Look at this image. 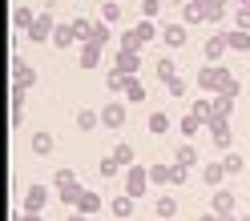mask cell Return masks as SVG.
<instances>
[{"label":"cell","mask_w":250,"mask_h":221,"mask_svg":"<svg viewBox=\"0 0 250 221\" xmlns=\"http://www.w3.org/2000/svg\"><path fill=\"white\" fill-rule=\"evenodd\" d=\"M194 85H198V92H206V97H218V92H234V97H238V92H242V81L226 65H206V60L198 65Z\"/></svg>","instance_id":"6da1fadb"},{"label":"cell","mask_w":250,"mask_h":221,"mask_svg":"<svg viewBox=\"0 0 250 221\" xmlns=\"http://www.w3.org/2000/svg\"><path fill=\"white\" fill-rule=\"evenodd\" d=\"M49 201H53V189L41 185V181H33V185L21 189V209L24 213H44V205H49Z\"/></svg>","instance_id":"7a4b0ae2"},{"label":"cell","mask_w":250,"mask_h":221,"mask_svg":"<svg viewBox=\"0 0 250 221\" xmlns=\"http://www.w3.org/2000/svg\"><path fill=\"white\" fill-rule=\"evenodd\" d=\"M206 133H210V145H218L222 153H230V149H234V129H230V117H214V121L206 125Z\"/></svg>","instance_id":"3957f363"},{"label":"cell","mask_w":250,"mask_h":221,"mask_svg":"<svg viewBox=\"0 0 250 221\" xmlns=\"http://www.w3.org/2000/svg\"><path fill=\"white\" fill-rule=\"evenodd\" d=\"M149 185H153V181H149V165H129V169H125V189H121V193L142 197Z\"/></svg>","instance_id":"277c9868"},{"label":"cell","mask_w":250,"mask_h":221,"mask_svg":"<svg viewBox=\"0 0 250 221\" xmlns=\"http://www.w3.org/2000/svg\"><path fill=\"white\" fill-rule=\"evenodd\" d=\"M57 24L61 20H53V12H37V20H33V28H28V40L33 44H44V40H53V33H57Z\"/></svg>","instance_id":"5b68a950"},{"label":"cell","mask_w":250,"mask_h":221,"mask_svg":"<svg viewBox=\"0 0 250 221\" xmlns=\"http://www.w3.org/2000/svg\"><path fill=\"white\" fill-rule=\"evenodd\" d=\"M226 33H210L206 40H202V56H206V65H222V56H226Z\"/></svg>","instance_id":"8992f818"},{"label":"cell","mask_w":250,"mask_h":221,"mask_svg":"<svg viewBox=\"0 0 250 221\" xmlns=\"http://www.w3.org/2000/svg\"><path fill=\"white\" fill-rule=\"evenodd\" d=\"M12 85H17V89H33V85H37V69L28 65L21 53L12 56Z\"/></svg>","instance_id":"52a82bcc"},{"label":"cell","mask_w":250,"mask_h":221,"mask_svg":"<svg viewBox=\"0 0 250 221\" xmlns=\"http://www.w3.org/2000/svg\"><path fill=\"white\" fill-rule=\"evenodd\" d=\"M125 121H129L125 101H105V109H101V125H105V129H121Z\"/></svg>","instance_id":"ba28073f"},{"label":"cell","mask_w":250,"mask_h":221,"mask_svg":"<svg viewBox=\"0 0 250 221\" xmlns=\"http://www.w3.org/2000/svg\"><path fill=\"white\" fill-rule=\"evenodd\" d=\"M113 69H121V73L137 76V73H142V49H117V56H113Z\"/></svg>","instance_id":"9c48e42d"},{"label":"cell","mask_w":250,"mask_h":221,"mask_svg":"<svg viewBox=\"0 0 250 221\" xmlns=\"http://www.w3.org/2000/svg\"><path fill=\"white\" fill-rule=\"evenodd\" d=\"M186 37H190V24H182V20H166L162 24V40L169 44V49H182Z\"/></svg>","instance_id":"30bf717a"},{"label":"cell","mask_w":250,"mask_h":221,"mask_svg":"<svg viewBox=\"0 0 250 221\" xmlns=\"http://www.w3.org/2000/svg\"><path fill=\"white\" fill-rule=\"evenodd\" d=\"M101 56H105V44L85 40V44H81V53H77V65H81V69H97V65H101Z\"/></svg>","instance_id":"8fae6325"},{"label":"cell","mask_w":250,"mask_h":221,"mask_svg":"<svg viewBox=\"0 0 250 221\" xmlns=\"http://www.w3.org/2000/svg\"><path fill=\"white\" fill-rule=\"evenodd\" d=\"M202 129H206V121H202L198 113H190V109H186V113L178 117V133H182L186 141H194V137H198Z\"/></svg>","instance_id":"7c38bea8"},{"label":"cell","mask_w":250,"mask_h":221,"mask_svg":"<svg viewBox=\"0 0 250 221\" xmlns=\"http://www.w3.org/2000/svg\"><path fill=\"white\" fill-rule=\"evenodd\" d=\"M105 205H109V201L97 193V189H85V193H81V201H77V209H81L85 217H93V213H101Z\"/></svg>","instance_id":"4fadbf2b"},{"label":"cell","mask_w":250,"mask_h":221,"mask_svg":"<svg viewBox=\"0 0 250 221\" xmlns=\"http://www.w3.org/2000/svg\"><path fill=\"white\" fill-rule=\"evenodd\" d=\"M234 205H238V201H234V189H226V185L214 189V197H210V209H214V213L226 217V213H234Z\"/></svg>","instance_id":"5bb4252c"},{"label":"cell","mask_w":250,"mask_h":221,"mask_svg":"<svg viewBox=\"0 0 250 221\" xmlns=\"http://www.w3.org/2000/svg\"><path fill=\"white\" fill-rule=\"evenodd\" d=\"M73 125H77L81 133H93V129L101 125V109H77V113H73Z\"/></svg>","instance_id":"9a60e30c"},{"label":"cell","mask_w":250,"mask_h":221,"mask_svg":"<svg viewBox=\"0 0 250 221\" xmlns=\"http://www.w3.org/2000/svg\"><path fill=\"white\" fill-rule=\"evenodd\" d=\"M33 20H37V8H28V4H17V8H12V28H17L21 37L33 28Z\"/></svg>","instance_id":"2e32d148"},{"label":"cell","mask_w":250,"mask_h":221,"mask_svg":"<svg viewBox=\"0 0 250 221\" xmlns=\"http://www.w3.org/2000/svg\"><path fill=\"white\" fill-rule=\"evenodd\" d=\"M230 177V173H226V165L222 161H206V165H202V181H206V185H214V189H222V181Z\"/></svg>","instance_id":"e0dca14e"},{"label":"cell","mask_w":250,"mask_h":221,"mask_svg":"<svg viewBox=\"0 0 250 221\" xmlns=\"http://www.w3.org/2000/svg\"><path fill=\"white\" fill-rule=\"evenodd\" d=\"M73 44H77V28H73V20H61L57 33H53V49H73Z\"/></svg>","instance_id":"ac0fdd59"},{"label":"cell","mask_w":250,"mask_h":221,"mask_svg":"<svg viewBox=\"0 0 250 221\" xmlns=\"http://www.w3.org/2000/svg\"><path fill=\"white\" fill-rule=\"evenodd\" d=\"M53 145H57V141H53V133H49V129H37L33 137H28V149H33L37 157H49V153H53Z\"/></svg>","instance_id":"d6986e66"},{"label":"cell","mask_w":250,"mask_h":221,"mask_svg":"<svg viewBox=\"0 0 250 221\" xmlns=\"http://www.w3.org/2000/svg\"><path fill=\"white\" fill-rule=\"evenodd\" d=\"M153 217L174 221V217H178V197H174V193H162L158 201H153Z\"/></svg>","instance_id":"ffe728a7"},{"label":"cell","mask_w":250,"mask_h":221,"mask_svg":"<svg viewBox=\"0 0 250 221\" xmlns=\"http://www.w3.org/2000/svg\"><path fill=\"white\" fill-rule=\"evenodd\" d=\"M146 129H149V137H166L169 133V113L166 109H153V113L146 117Z\"/></svg>","instance_id":"44dd1931"},{"label":"cell","mask_w":250,"mask_h":221,"mask_svg":"<svg viewBox=\"0 0 250 221\" xmlns=\"http://www.w3.org/2000/svg\"><path fill=\"white\" fill-rule=\"evenodd\" d=\"M133 209H137V197H129V193H117L113 201H109V213H113V217H133Z\"/></svg>","instance_id":"7402d4cb"},{"label":"cell","mask_w":250,"mask_h":221,"mask_svg":"<svg viewBox=\"0 0 250 221\" xmlns=\"http://www.w3.org/2000/svg\"><path fill=\"white\" fill-rule=\"evenodd\" d=\"M153 69H158V81L166 85V81H174V76H178V60L169 56V53H162L158 60H153Z\"/></svg>","instance_id":"603a6c76"},{"label":"cell","mask_w":250,"mask_h":221,"mask_svg":"<svg viewBox=\"0 0 250 221\" xmlns=\"http://www.w3.org/2000/svg\"><path fill=\"white\" fill-rule=\"evenodd\" d=\"M109 153H113L117 161H121V169H129V165H137V149H133V141H117V145L109 149Z\"/></svg>","instance_id":"cb8c5ba5"},{"label":"cell","mask_w":250,"mask_h":221,"mask_svg":"<svg viewBox=\"0 0 250 221\" xmlns=\"http://www.w3.org/2000/svg\"><path fill=\"white\" fill-rule=\"evenodd\" d=\"M226 44H230L234 53H246V49H250V33H246V28H234V24H230V28H226Z\"/></svg>","instance_id":"d4e9b609"},{"label":"cell","mask_w":250,"mask_h":221,"mask_svg":"<svg viewBox=\"0 0 250 221\" xmlns=\"http://www.w3.org/2000/svg\"><path fill=\"white\" fill-rule=\"evenodd\" d=\"M133 33L142 37V44H149V40H158V37H162V28H158V20H146V17H142V20L133 24Z\"/></svg>","instance_id":"484cf974"},{"label":"cell","mask_w":250,"mask_h":221,"mask_svg":"<svg viewBox=\"0 0 250 221\" xmlns=\"http://www.w3.org/2000/svg\"><path fill=\"white\" fill-rule=\"evenodd\" d=\"M174 161H178V165H186V169H194V165H198V149L190 145V141H182V145L174 149Z\"/></svg>","instance_id":"4316f807"},{"label":"cell","mask_w":250,"mask_h":221,"mask_svg":"<svg viewBox=\"0 0 250 221\" xmlns=\"http://www.w3.org/2000/svg\"><path fill=\"white\" fill-rule=\"evenodd\" d=\"M190 113H198L202 121H214V97H206V92H202V97H194V105H190Z\"/></svg>","instance_id":"83f0119b"},{"label":"cell","mask_w":250,"mask_h":221,"mask_svg":"<svg viewBox=\"0 0 250 221\" xmlns=\"http://www.w3.org/2000/svg\"><path fill=\"white\" fill-rule=\"evenodd\" d=\"M206 20V8L198 4V0H186V8H182V24H202Z\"/></svg>","instance_id":"f1b7e54d"},{"label":"cell","mask_w":250,"mask_h":221,"mask_svg":"<svg viewBox=\"0 0 250 221\" xmlns=\"http://www.w3.org/2000/svg\"><path fill=\"white\" fill-rule=\"evenodd\" d=\"M81 193H85V185H81V181H77V185H65V189H57L61 205H69V209H77V201H81Z\"/></svg>","instance_id":"f546056e"},{"label":"cell","mask_w":250,"mask_h":221,"mask_svg":"<svg viewBox=\"0 0 250 221\" xmlns=\"http://www.w3.org/2000/svg\"><path fill=\"white\" fill-rule=\"evenodd\" d=\"M97 17H101L105 24H117V20H121V0H101Z\"/></svg>","instance_id":"4dcf8cb0"},{"label":"cell","mask_w":250,"mask_h":221,"mask_svg":"<svg viewBox=\"0 0 250 221\" xmlns=\"http://www.w3.org/2000/svg\"><path fill=\"white\" fill-rule=\"evenodd\" d=\"M93 44H113V24H105L101 17L93 20V37H89Z\"/></svg>","instance_id":"1f68e13d"},{"label":"cell","mask_w":250,"mask_h":221,"mask_svg":"<svg viewBox=\"0 0 250 221\" xmlns=\"http://www.w3.org/2000/svg\"><path fill=\"white\" fill-rule=\"evenodd\" d=\"M125 85H129V73H121V69H109L105 73V89L109 92H125Z\"/></svg>","instance_id":"d6a6232c"},{"label":"cell","mask_w":250,"mask_h":221,"mask_svg":"<svg viewBox=\"0 0 250 221\" xmlns=\"http://www.w3.org/2000/svg\"><path fill=\"white\" fill-rule=\"evenodd\" d=\"M125 101H133V105L146 101V81H142V76H129V85H125Z\"/></svg>","instance_id":"836d02e7"},{"label":"cell","mask_w":250,"mask_h":221,"mask_svg":"<svg viewBox=\"0 0 250 221\" xmlns=\"http://www.w3.org/2000/svg\"><path fill=\"white\" fill-rule=\"evenodd\" d=\"M234 101H238L234 92H218V97H214V117H230L234 113Z\"/></svg>","instance_id":"e575fe53"},{"label":"cell","mask_w":250,"mask_h":221,"mask_svg":"<svg viewBox=\"0 0 250 221\" xmlns=\"http://www.w3.org/2000/svg\"><path fill=\"white\" fill-rule=\"evenodd\" d=\"M93 20H97V17H73V28H77V40H89L93 37Z\"/></svg>","instance_id":"d590c367"},{"label":"cell","mask_w":250,"mask_h":221,"mask_svg":"<svg viewBox=\"0 0 250 221\" xmlns=\"http://www.w3.org/2000/svg\"><path fill=\"white\" fill-rule=\"evenodd\" d=\"M169 169H174L169 161H158V165H149V181H153V185H169Z\"/></svg>","instance_id":"8d00e7d4"},{"label":"cell","mask_w":250,"mask_h":221,"mask_svg":"<svg viewBox=\"0 0 250 221\" xmlns=\"http://www.w3.org/2000/svg\"><path fill=\"white\" fill-rule=\"evenodd\" d=\"M53 185H57V189H65V185H77V173H73L69 165H61V169H53Z\"/></svg>","instance_id":"74e56055"},{"label":"cell","mask_w":250,"mask_h":221,"mask_svg":"<svg viewBox=\"0 0 250 221\" xmlns=\"http://www.w3.org/2000/svg\"><path fill=\"white\" fill-rule=\"evenodd\" d=\"M222 165H226V173H242L246 169V157L230 149V153H222Z\"/></svg>","instance_id":"f35d334b"},{"label":"cell","mask_w":250,"mask_h":221,"mask_svg":"<svg viewBox=\"0 0 250 221\" xmlns=\"http://www.w3.org/2000/svg\"><path fill=\"white\" fill-rule=\"evenodd\" d=\"M117 49H142V37L133 33V24H129V28H121V37H117Z\"/></svg>","instance_id":"ab89813d"},{"label":"cell","mask_w":250,"mask_h":221,"mask_svg":"<svg viewBox=\"0 0 250 221\" xmlns=\"http://www.w3.org/2000/svg\"><path fill=\"white\" fill-rule=\"evenodd\" d=\"M97 169H101V177H117V173H121V161H117V157H113V153H105Z\"/></svg>","instance_id":"60d3db41"},{"label":"cell","mask_w":250,"mask_h":221,"mask_svg":"<svg viewBox=\"0 0 250 221\" xmlns=\"http://www.w3.org/2000/svg\"><path fill=\"white\" fill-rule=\"evenodd\" d=\"M166 92H169V97H186V92H190V81H186V76L178 73L174 81H166Z\"/></svg>","instance_id":"b9f144b4"},{"label":"cell","mask_w":250,"mask_h":221,"mask_svg":"<svg viewBox=\"0 0 250 221\" xmlns=\"http://www.w3.org/2000/svg\"><path fill=\"white\" fill-rule=\"evenodd\" d=\"M162 4H166V0H142V17L146 20H158L162 17Z\"/></svg>","instance_id":"7bdbcfd3"},{"label":"cell","mask_w":250,"mask_h":221,"mask_svg":"<svg viewBox=\"0 0 250 221\" xmlns=\"http://www.w3.org/2000/svg\"><path fill=\"white\" fill-rule=\"evenodd\" d=\"M169 165H174V169H169V185H186V181H190V169H186V165H178V161H169Z\"/></svg>","instance_id":"ee69618b"},{"label":"cell","mask_w":250,"mask_h":221,"mask_svg":"<svg viewBox=\"0 0 250 221\" xmlns=\"http://www.w3.org/2000/svg\"><path fill=\"white\" fill-rule=\"evenodd\" d=\"M234 28H246V33H250V4L234 8Z\"/></svg>","instance_id":"f6af8a7d"},{"label":"cell","mask_w":250,"mask_h":221,"mask_svg":"<svg viewBox=\"0 0 250 221\" xmlns=\"http://www.w3.org/2000/svg\"><path fill=\"white\" fill-rule=\"evenodd\" d=\"M12 221H44V213H24V209H17V213H12Z\"/></svg>","instance_id":"bcb514c9"},{"label":"cell","mask_w":250,"mask_h":221,"mask_svg":"<svg viewBox=\"0 0 250 221\" xmlns=\"http://www.w3.org/2000/svg\"><path fill=\"white\" fill-rule=\"evenodd\" d=\"M198 221H222V213H214V209H202V213H198Z\"/></svg>","instance_id":"7dc6e473"},{"label":"cell","mask_w":250,"mask_h":221,"mask_svg":"<svg viewBox=\"0 0 250 221\" xmlns=\"http://www.w3.org/2000/svg\"><path fill=\"white\" fill-rule=\"evenodd\" d=\"M65 221H89V217H85L81 209H69V213H65Z\"/></svg>","instance_id":"c3c4849f"},{"label":"cell","mask_w":250,"mask_h":221,"mask_svg":"<svg viewBox=\"0 0 250 221\" xmlns=\"http://www.w3.org/2000/svg\"><path fill=\"white\" fill-rule=\"evenodd\" d=\"M238 221H250V213H242V217H238Z\"/></svg>","instance_id":"681fc988"},{"label":"cell","mask_w":250,"mask_h":221,"mask_svg":"<svg viewBox=\"0 0 250 221\" xmlns=\"http://www.w3.org/2000/svg\"><path fill=\"white\" fill-rule=\"evenodd\" d=\"M166 4H178V0H166Z\"/></svg>","instance_id":"f907efd6"},{"label":"cell","mask_w":250,"mask_h":221,"mask_svg":"<svg viewBox=\"0 0 250 221\" xmlns=\"http://www.w3.org/2000/svg\"><path fill=\"white\" fill-rule=\"evenodd\" d=\"M149 221H162V217H149Z\"/></svg>","instance_id":"816d5d0a"}]
</instances>
